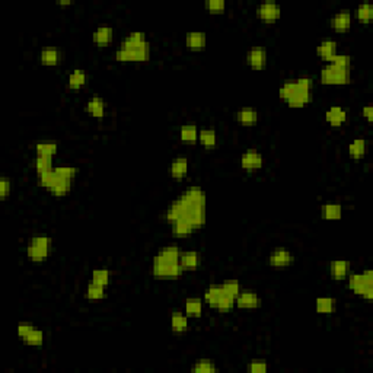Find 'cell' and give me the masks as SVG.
Instances as JSON below:
<instances>
[{
    "label": "cell",
    "mask_w": 373,
    "mask_h": 373,
    "mask_svg": "<svg viewBox=\"0 0 373 373\" xmlns=\"http://www.w3.org/2000/svg\"><path fill=\"white\" fill-rule=\"evenodd\" d=\"M166 219L173 223L179 219L190 222L194 229L206 223V194L200 186H191L185 190L178 199L171 203Z\"/></svg>",
    "instance_id": "6da1fadb"
},
{
    "label": "cell",
    "mask_w": 373,
    "mask_h": 373,
    "mask_svg": "<svg viewBox=\"0 0 373 373\" xmlns=\"http://www.w3.org/2000/svg\"><path fill=\"white\" fill-rule=\"evenodd\" d=\"M150 57V44L146 34L136 31L130 32L121 42L120 50L115 53L117 61H147Z\"/></svg>",
    "instance_id": "7a4b0ae2"
},
{
    "label": "cell",
    "mask_w": 373,
    "mask_h": 373,
    "mask_svg": "<svg viewBox=\"0 0 373 373\" xmlns=\"http://www.w3.org/2000/svg\"><path fill=\"white\" fill-rule=\"evenodd\" d=\"M348 277V287L364 299H372L373 297V274L370 270L360 273H354L347 276Z\"/></svg>",
    "instance_id": "3957f363"
},
{
    "label": "cell",
    "mask_w": 373,
    "mask_h": 373,
    "mask_svg": "<svg viewBox=\"0 0 373 373\" xmlns=\"http://www.w3.org/2000/svg\"><path fill=\"white\" fill-rule=\"evenodd\" d=\"M312 86H314V82L310 78H307V76L297 78L296 79V91L287 99V105L290 108H302L307 105L312 99V95H310Z\"/></svg>",
    "instance_id": "277c9868"
},
{
    "label": "cell",
    "mask_w": 373,
    "mask_h": 373,
    "mask_svg": "<svg viewBox=\"0 0 373 373\" xmlns=\"http://www.w3.org/2000/svg\"><path fill=\"white\" fill-rule=\"evenodd\" d=\"M53 248V240L47 236H35L29 240L27 246L28 258L32 263H42L48 258Z\"/></svg>",
    "instance_id": "5b68a950"
},
{
    "label": "cell",
    "mask_w": 373,
    "mask_h": 373,
    "mask_svg": "<svg viewBox=\"0 0 373 373\" xmlns=\"http://www.w3.org/2000/svg\"><path fill=\"white\" fill-rule=\"evenodd\" d=\"M320 79L324 85H347L350 82V70L330 63L322 67Z\"/></svg>",
    "instance_id": "8992f818"
},
{
    "label": "cell",
    "mask_w": 373,
    "mask_h": 373,
    "mask_svg": "<svg viewBox=\"0 0 373 373\" xmlns=\"http://www.w3.org/2000/svg\"><path fill=\"white\" fill-rule=\"evenodd\" d=\"M182 268L179 266V263H159V261H153L152 263V274L158 279H178L182 274Z\"/></svg>",
    "instance_id": "52a82bcc"
},
{
    "label": "cell",
    "mask_w": 373,
    "mask_h": 373,
    "mask_svg": "<svg viewBox=\"0 0 373 373\" xmlns=\"http://www.w3.org/2000/svg\"><path fill=\"white\" fill-rule=\"evenodd\" d=\"M264 159H263V155L258 152V150H246L242 158H240V166L245 169V171H257L263 166Z\"/></svg>",
    "instance_id": "ba28073f"
},
{
    "label": "cell",
    "mask_w": 373,
    "mask_h": 373,
    "mask_svg": "<svg viewBox=\"0 0 373 373\" xmlns=\"http://www.w3.org/2000/svg\"><path fill=\"white\" fill-rule=\"evenodd\" d=\"M257 14L260 16V19L266 21V22H273V21H277L281 15V9L276 2H263L258 9H257Z\"/></svg>",
    "instance_id": "9c48e42d"
},
{
    "label": "cell",
    "mask_w": 373,
    "mask_h": 373,
    "mask_svg": "<svg viewBox=\"0 0 373 373\" xmlns=\"http://www.w3.org/2000/svg\"><path fill=\"white\" fill-rule=\"evenodd\" d=\"M268 263H270V266L276 267V268L289 267L292 263H293V254L290 253L289 250L277 248V250H274L273 253L270 254Z\"/></svg>",
    "instance_id": "30bf717a"
},
{
    "label": "cell",
    "mask_w": 373,
    "mask_h": 373,
    "mask_svg": "<svg viewBox=\"0 0 373 373\" xmlns=\"http://www.w3.org/2000/svg\"><path fill=\"white\" fill-rule=\"evenodd\" d=\"M235 303L240 309H257L261 306V297L251 290H240L238 297L235 299Z\"/></svg>",
    "instance_id": "8fae6325"
},
{
    "label": "cell",
    "mask_w": 373,
    "mask_h": 373,
    "mask_svg": "<svg viewBox=\"0 0 373 373\" xmlns=\"http://www.w3.org/2000/svg\"><path fill=\"white\" fill-rule=\"evenodd\" d=\"M246 63L254 70H261L267 65V51L263 47H254L246 54Z\"/></svg>",
    "instance_id": "7c38bea8"
},
{
    "label": "cell",
    "mask_w": 373,
    "mask_h": 373,
    "mask_svg": "<svg viewBox=\"0 0 373 373\" xmlns=\"http://www.w3.org/2000/svg\"><path fill=\"white\" fill-rule=\"evenodd\" d=\"M331 27L337 32H346L351 27V14L348 11H340L331 18Z\"/></svg>",
    "instance_id": "4fadbf2b"
},
{
    "label": "cell",
    "mask_w": 373,
    "mask_h": 373,
    "mask_svg": "<svg viewBox=\"0 0 373 373\" xmlns=\"http://www.w3.org/2000/svg\"><path fill=\"white\" fill-rule=\"evenodd\" d=\"M86 112L98 120L105 117V101L99 96H93L86 102Z\"/></svg>",
    "instance_id": "5bb4252c"
},
{
    "label": "cell",
    "mask_w": 373,
    "mask_h": 373,
    "mask_svg": "<svg viewBox=\"0 0 373 373\" xmlns=\"http://www.w3.org/2000/svg\"><path fill=\"white\" fill-rule=\"evenodd\" d=\"M206 34L201 32V31H193V32H188L186 34V47L191 50V51H201L204 50L206 47Z\"/></svg>",
    "instance_id": "9a60e30c"
},
{
    "label": "cell",
    "mask_w": 373,
    "mask_h": 373,
    "mask_svg": "<svg viewBox=\"0 0 373 373\" xmlns=\"http://www.w3.org/2000/svg\"><path fill=\"white\" fill-rule=\"evenodd\" d=\"M179 266L185 271H193L200 266V254L197 251H185L179 254Z\"/></svg>",
    "instance_id": "2e32d148"
},
{
    "label": "cell",
    "mask_w": 373,
    "mask_h": 373,
    "mask_svg": "<svg viewBox=\"0 0 373 373\" xmlns=\"http://www.w3.org/2000/svg\"><path fill=\"white\" fill-rule=\"evenodd\" d=\"M179 254L181 251L176 246H166V248H162L159 253L155 255L153 261L175 264V263H179Z\"/></svg>",
    "instance_id": "e0dca14e"
},
{
    "label": "cell",
    "mask_w": 373,
    "mask_h": 373,
    "mask_svg": "<svg viewBox=\"0 0 373 373\" xmlns=\"http://www.w3.org/2000/svg\"><path fill=\"white\" fill-rule=\"evenodd\" d=\"M337 42L333 40H324L320 42V45L317 47V54L320 55L322 60L325 61H331L334 55L337 54Z\"/></svg>",
    "instance_id": "ac0fdd59"
},
{
    "label": "cell",
    "mask_w": 373,
    "mask_h": 373,
    "mask_svg": "<svg viewBox=\"0 0 373 373\" xmlns=\"http://www.w3.org/2000/svg\"><path fill=\"white\" fill-rule=\"evenodd\" d=\"M171 176L175 179H182L188 172V159L184 156H178L172 160L171 163Z\"/></svg>",
    "instance_id": "d6986e66"
},
{
    "label": "cell",
    "mask_w": 373,
    "mask_h": 373,
    "mask_svg": "<svg viewBox=\"0 0 373 373\" xmlns=\"http://www.w3.org/2000/svg\"><path fill=\"white\" fill-rule=\"evenodd\" d=\"M223 296V289H222V284H212L210 287L206 289L204 292V302L209 305L210 307L217 306L220 297Z\"/></svg>",
    "instance_id": "ffe728a7"
},
{
    "label": "cell",
    "mask_w": 373,
    "mask_h": 373,
    "mask_svg": "<svg viewBox=\"0 0 373 373\" xmlns=\"http://www.w3.org/2000/svg\"><path fill=\"white\" fill-rule=\"evenodd\" d=\"M347 118V112L341 107H331L325 112V120L333 127H340Z\"/></svg>",
    "instance_id": "44dd1931"
},
{
    "label": "cell",
    "mask_w": 373,
    "mask_h": 373,
    "mask_svg": "<svg viewBox=\"0 0 373 373\" xmlns=\"http://www.w3.org/2000/svg\"><path fill=\"white\" fill-rule=\"evenodd\" d=\"M330 273L335 280L346 279L350 273V263L348 261H343V260H337L330 264Z\"/></svg>",
    "instance_id": "7402d4cb"
},
{
    "label": "cell",
    "mask_w": 373,
    "mask_h": 373,
    "mask_svg": "<svg viewBox=\"0 0 373 373\" xmlns=\"http://www.w3.org/2000/svg\"><path fill=\"white\" fill-rule=\"evenodd\" d=\"M236 120L239 121L242 126L250 127V126H254L258 121V112L254 108H240L238 114H236Z\"/></svg>",
    "instance_id": "603a6c76"
},
{
    "label": "cell",
    "mask_w": 373,
    "mask_h": 373,
    "mask_svg": "<svg viewBox=\"0 0 373 373\" xmlns=\"http://www.w3.org/2000/svg\"><path fill=\"white\" fill-rule=\"evenodd\" d=\"M321 216L324 220H340L343 216V207L340 204H324L321 207Z\"/></svg>",
    "instance_id": "cb8c5ba5"
},
{
    "label": "cell",
    "mask_w": 373,
    "mask_h": 373,
    "mask_svg": "<svg viewBox=\"0 0 373 373\" xmlns=\"http://www.w3.org/2000/svg\"><path fill=\"white\" fill-rule=\"evenodd\" d=\"M171 225H172L173 236H176V238H188L194 230L193 225L190 222L184 220V219H179V220L173 222Z\"/></svg>",
    "instance_id": "d4e9b609"
},
{
    "label": "cell",
    "mask_w": 373,
    "mask_h": 373,
    "mask_svg": "<svg viewBox=\"0 0 373 373\" xmlns=\"http://www.w3.org/2000/svg\"><path fill=\"white\" fill-rule=\"evenodd\" d=\"M86 80H88V76L85 73V70H80V69H76L70 73L69 76V80H67V85L70 89H75L78 91L80 88H83L86 85Z\"/></svg>",
    "instance_id": "484cf974"
},
{
    "label": "cell",
    "mask_w": 373,
    "mask_h": 373,
    "mask_svg": "<svg viewBox=\"0 0 373 373\" xmlns=\"http://www.w3.org/2000/svg\"><path fill=\"white\" fill-rule=\"evenodd\" d=\"M179 137L182 140V143L185 145H194L199 140V130L194 124H185L181 127L179 132Z\"/></svg>",
    "instance_id": "4316f807"
},
{
    "label": "cell",
    "mask_w": 373,
    "mask_h": 373,
    "mask_svg": "<svg viewBox=\"0 0 373 373\" xmlns=\"http://www.w3.org/2000/svg\"><path fill=\"white\" fill-rule=\"evenodd\" d=\"M114 37V32H112V28L111 27H99L95 32H93V42L98 44V45H107L112 41Z\"/></svg>",
    "instance_id": "83f0119b"
},
{
    "label": "cell",
    "mask_w": 373,
    "mask_h": 373,
    "mask_svg": "<svg viewBox=\"0 0 373 373\" xmlns=\"http://www.w3.org/2000/svg\"><path fill=\"white\" fill-rule=\"evenodd\" d=\"M40 60L44 66H55L60 61V51L54 47H47L41 51Z\"/></svg>",
    "instance_id": "f1b7e54d"
},
{
    "label": "cell",
    "mask_w": 373,
    "mask_h": 373,
    "mask_svg": "<svg viewBox=\"0 0 373 373\" xmlns=\"http://www.w3.org/2000/svg\"><path fill=\"white\" fill-rule=\"evenodd\" d=\"M72 181H69V179H65V178H61L60 175H57V179H55V182L53 184V186L48 190L51 194H54L55 197H63V196H66L67 193L70 191V188H72Z\"/></svg>",
    "instance_id": "f546056e"
},
{
    "label": "cell",
    "mask_w": 373,
    "mask_h": 373,
    "mask_svg": "<svg viewBox=\"0 0 373 373\" xmlns=\"http://www.w3.org/2000/svg\"><path fill=\"white\" fill-rule=\"evenodd\" d=\"M199 142L206 149H213L217 143V136L213 129H201L199 132Z\"/></svg>",
    "instance_id": "4dcf8cb0"
},
{
    "label": "cell",
    "mask_w": 373,
    "mask_h": 373,
    "mask_svg": "<svg viewBox=\"0 0 373 373\" xmlns=\"http://www.w3.org/2000/svg\"><path fill=\"white\" fill-rule=\"evenodd\" d=\"M171 328L176 334L185 333L188 330V320L182 312H173L171 315Z\"/></svg>",
    "instance_id": "1f68e13d"
},
{
    "label": "cell",
    "mask_w": 373,
    "mask_h": 373,
    "mask_svg": "<svg viewBox=\"0 0 373 373\" xmlns=\"http://www.w3.org/2000/svg\"><path fill=\"white\" fill-rule=\"evenodd\" d=\"M217 370H219V367L216 366L213 360L210 359L197 360L191 367V372L194 373H216Z\"/></svg>",
    "instance_id": "d6a6232c"
},
{
    "label": "cell",
    "mask_w": 373,
    "mask_h": 373,
    "mask_svg": "<svg viewBox=\"0 0 373 373\" xmlns=\"http://www.w3.org/2000/svg\"><path fill=\"white\" fill-rule=\"evenodd\" d=\"M366 149H367V146H366L364 139H354L348 146V153L354 159H361L366 155Z\"/></svg>",
    "instance_id": "836d02e7"
},
{
    "label": "cell",
    "mask_w": 373,
    "mask_h": 373,
    "mask_svg": "<svg viewBox=\"0 0 373 373\" xmlns=\"http://www.w3.org/2000/svg\"><path fill=\"white\" fill-rule=\"evenodd\" d=\"M203 312V300L200 297H190L185 300V314L190 317H200Z\"/></svg>",
    "instance_id": "e575fe53"
},
{
    "label": "cell",
    "mask_w": 373,
    "mask_h": 373,
    "mask_svg": "<svg viewBox=\"0 0 373 373\" xmlns=\"http://www.w3.org/2000/svg\"><path fill=\"white\" fill-rule=\"evenodd\" d=\"M318 314H333L335 310V299L333 297H318L315 302Z\"/></svg>",
    "instance_id": "d590c367"
},
{
    "label": "cell",
    "mask_w": 373,
    "mask_h": 373,
    "mask_svg": "<svg viewBox=\"0 0 373 373\" xmlns=\"http://www.w3.org/2000/svg\"><path fill=\"white\" fill-rule=\"evenodd\" d=\"M86 297L89 300H99V299H104L105 297V287L98 284V283H93L91 281L86 287Z\"/></svg>",
    "instance_id": "8d00e7d4"
},
{
    "label": "cell",
    "mask_w": 373,
    "mask_h": 373,
    "mask_svg": "<svg viewBox=\"0 0 373 373\" xmlns=\"http://www.w3.org/2000/svg\"><path fill=\"white\" fill-rule=\"evenodd\" d=\"M356 18L361 22H369L373 18V8L370 3H361L356 9Z\"/></svg>",
    "instance_id": "74e56055"
},
{
    "label": "cell",
    "mask_w": 373,
    "mask_h": 373,
    "mask_svg": "<svg viewBox=\"0 0 373 373\" xmlns=\"http://www.w3.org/2000/svg\"><path fill=\"white\" fill-rule=\"evenodd\" d=\"M57 145L55 143H38L35 146V153L37 156H47V158H53L57 153Z\"/></svg>",
    "instance_id": "f35d334b"
},
{
    "label": "cell",
    "mask_w": 373,
    "mask_h": 373,
    "mask_svg": "<svg viewBox=\"0 0 373 373\" xmlns=\"http://www.w3.org/2000/svg\"><path fill=\"white\" fill-rule=\"evenodd\" d=\"M222 289H223V293L236 299L238 294L240 293V284L238 280H227L222 284Z\"/></svg>",
    "instance_id": "ab89813d"
},
{
    "label": "cell",
    "mask_w": 373,
    "mask_h": 373,
    "mask_svg": "<svg viewBox=\"0 0 373 373\" xmlns=\"http://www.w3.org/2000/svg\"><path fill=\"white\" fill-rule=\"evenodd\" d=\"M53 158H47V156H37L35 159V171L40 175L42 172H48L53 171Z\"/></svg>",
    "instance_id": "60d3db41"
},
{
    "label": "cell",
    "mask_w": 373,
    "mask_h": 373,
    "mask_svg": "<svg viewBox=\"0 0 373 373\" xmlns=\"http://www.w3.org/2000/svg\"><path fill=\"white\" fill-rule=\"evenodd\" d=\"M92 281L93 283H98L104 287H107L109 284V271L105 268H98L92 273Z\"/></svg>",
    "instance_id": "b9f144b4"
},
{
    "label": "cell",
    "mask_w": 373,
    "mask_h": 373,
    "mask_svg": "<svg viewBox=\"0 0 373 373\" xmlns=\"http://www.w3.org/2000/svg\"><path fill=\"white\" fill-rule=\"evenodd\" d=\"M236 306V303H235V299L233 297H230V296H227V294L223 293V296L220 297V300H219V303H217V306L216 309L219 310V312H222V314H225V312H230L233 307Z\"/></svg>",
    "instance_id": "7bdbcfd3"
},
{
    "label": "cell",
    "mask_w": 373,
    "mask_h": 373,
    "mask_svg": "<svg viewBox=\"0 0 373 373\" xmlns=\"http://www.w3.org/2000/svg\"><path fill=\"white\" fill-rule=\"evenodd\" d=\"M27 343L28 346H34V347H40L42 343H44V333L41 330H32L31 333L28 334V337L24 340Z\"/></svg>",
    "instance_id": "ee69618b"
},
{
    "label": "cell",
    "mask_w": 373,
    "mask_h": 373,
    "mask_svg": "<svg viewBox=\"0 0 373 373\" xmlns=\"http://www.w3.org/2000/svg\"><path fill=\"white\" fill-rule=\"evenodd\" d=\"M204 8L210 14H223L226 9V3H225V0H207L204 3Z\"/></svg>",
    "instance_id": "f6af8a7d"
},
{
    "label": "cell",
    "mask_w": 373,
    "mask_h": 373,
    "mask_svg": "<svg viewBox=\"0 0 373 373\" xmlns=\"http://www.w3.org/2000/svg\"><path fill=\"white\" fill-rule=\"evenodd\" d=\"M294 91H296V79L286 80V82L281 85V88H280V91H279L280 98H283V99L287 102V99L293 95Z\"/></svg>",
    "instance_id": "bcb514c9"
},
{
    "label": "cell",
    "mask_w": 373,
    "mask_h": 373,
    "mask_svg": "<svg viewBox=\"0 0 373 373\" xmlns=\"http://www.w3.org/2000/svg\"><path fill=\"white\" fill-rule=\"evenodd\" d=\"M54 171L57 175H60L61 178H65V179H69V181H75V178H76V175H78V169L76 168H73V166H57V168H54Z\"/></svg>",
    "instance_id": "7dc6e473"
},
{
    "label": "cell",
    "mask_w": 373,
    "mask_h": 373,
    "mask_svg": "<svg viewBox=\"0 0 373 373\" xmlns=\"http://www.w3.org/2000/svg\"><path fill=\"white\" fill-rule=\"evenodd\" d=\"M55 179H57V173L55 171H48V172H42L38 175V181H40L41 186H44V188H47V190H50L53 184L55 182Z\"/></svg>",
    "instance_id": "c3c4849f"
},
{
    "label": "cell",
    "mask_w": 373,
    "mask_h": 373,
    "mask_svg": "<svg viewBox=\"0 0 373 373\" xmlns=\"http://www.w3.org/2000/svg\"><path fill=\"white\" fill-rule=\"evenodd\" d=\"M330 63H333L335 66L341 67V69H347V70H350L351 69V57L350 55H347V54H335L333 58H331V61Z\"/></svg>",
    "instance_id": "681fc988"
},
{
    "label": "cell",
    "mask_w": 373,
    "mask_h": 373,
    "mask_svg": "<svg viewBox=\"0 0 373 373\" xmlns=\"http://www.w3.org/2000/svg\"><path fill=\"white\" fill-rule=\"evenodd\" d=\"M248 370L251 373H266L268 370V366L264 360H253L248 364Z\"/></svg>",
    "instance_id": "f907efd6"
},
{
    "label": "cell",
    "mask_w": 373,
    "mask_h": 373,
    "mask_svg": "<svg viewBox=\"0 0 373 373\" xmlns=\"http://www.w3.org/2000/svg\"><path fill=\"white\" fill-rule=\"evenodd\" d=\"M11 191H12V182H11V179L8 176H2V179H0V197L5 200L11 194Z\"/></svg>",
    "instance_id": "816d5d0a"
},
{
    "label": "cell",
    "mask_w": 373,
    "mask_h": 373,
    "mask_svg": "<svg viewBox=\"0 0 373 373\" xmlns=\"http://www.w3.org/2000/svg\"><path fill=\"white\" fill-rule=\"evenodd\" d=\"M34 330V325L31 322H19L18 324V337L25 340L28 337V334Z\"/></svg>",
    "instance_id": "f5cc1de1"
},
{
    "label": "cell",
    "mask_w": 373,
    "mask_h": 373,
    "mask_svg": "<svg viewBox=\"0 0 373 373\" xmlns=\"http://www.w3.org/2000/svg\"><path fill=\"white\" fill-rule=\"evenodd\" d=\"M361 112H363V115L366 117V120L369 121V122L373 120V108L370 105H366V107L361 109Z\"/></svg>",
    "instance_id": "db71d44e"
},
{
    "label": "cell",
    "mask_w": 373,
    "mask_h": 373,
    "mask_svg": "<svg viewBox=\"0 0 373 373\" xmlns=\"http://www.w3.org/2000/svg\"><path fill=\"white\" fill-rule=\"evenodd\" d=\"M57 5H60V6H69V5H73V2L72 0H58Z\"/></svg>",
    "instance_id": "11a10c76"
}]
</instances>
